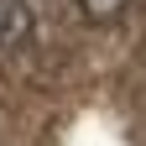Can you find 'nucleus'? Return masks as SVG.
<instances>
[{"label":"nucleus","instance_id":"2","mask_svg":"<svg viewBox=\"0 0 146 146\" xmlns=\"http://www.w3.org/2000/svg\"><path fill=\"white\" fill-rule=\"evenodd\" d=\"M125 5L131 0H78V11L89 21H115V16H125Z\"/></svg>","mask_w":146,"mask_h":146},{"label":"nucleus","instance_id":"1","mask_svg":"<svg viewBox=\"0 0 146 146\" xmlns=\"http://www.w3.org/2000/svg\"><path fill=\"white\" fill-rule=\"evenodd\" d=\"M31 0H0V52H16L31 42Z\"/></svg>","mask_w":146,"mask_h":146}]
</instances>
